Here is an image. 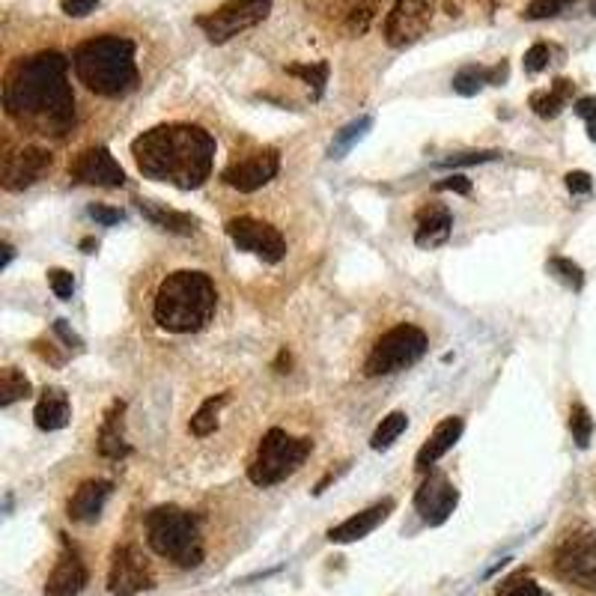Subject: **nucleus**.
Instances as JSON below:
<instances>
[{
  "mask_svg": "<svg viewBox=\"0 0 596 596\" xmlns=\"http://www.w3.org/2000/svg\"><path fill=\"white\" fill-rule=\"evenodd\" d=\"M427 352V334L418 325H394L391 331H385L376 346L370 349L367 361H364V373L367 376H388V373H400L412 364H418Z\"/></svg>",
  "mask_w": 596,
  "mask_h": 596,
  "instance_id": "7",
  "label": "nucleus"
},
{
  "mask_svg": "<svg viewBox=\"0 0 596 596\" xmlns=\"http://www.w3.org/2000/svg\"><path fill=\"white\" fill-rule=\"evenodd\" d=\"M99 6V0H60V9L72 18H84Z\"/></svg>",
  "mask_w": 596,
  "mask_h": 596,
  "instance_id": "43",
  "label": "nucleus"
},
{
  "mask_svg": "<svg viewBox=\"0 0 596 596\" xmlns=\"http://www.w3.org/2000/svg\"><path fill=\"white\" fill-rule=\"evenodd\" d=\"M567 188L573 194H591L594 191V179L585 170H573V173H567Z\"/></svg>",
  "mask_w": 596,
  "mask_h": 596,
  "instance_id": "42",
  "label": "nucleus"
},
{
  "mask_svg": "<svg viewBox=\"0 0 596 596\" xmlns=\"http://www.w3.org/2000/svg\"><path fill=\"white\" fill-rule=\"evenodd\" d=\"M591 9H594V15H596V0H594V3H591Z\"/></svg>",
  "mask_w": 596,
  "mask_h": 596,
  "instance_id": "48",
  "label": "nucleus"
},
{
  "mask_svg": "<svg viewBox=\"0 0 596 596\" xmlns=\"http://www.w3.org/2000/svg\"><path fill=\"white\" fill-rule=\"evenodd\" d=\"M570 430H573V439H576V445L585 447L591 445V436H594V418H591V412L582 406V403H576L573 409H570Z\"/></svg>",
  "mask_w": 596,
  "mask_h": 596,
  "instance_id": "34",
  "label": "nucleus"
},
{
  "mask_svg": "<svg viewBox=\"0 0 596 596\" xmlns=\"http://www.w3.org/2000/svg\"><path fill=\"white\" fill-rule=\"evenodd\" d=\"M370 126H373V117L352 120L346 129H340V132H337V138H334V144H331V149H328V155H331V158H343L349 149L355 147V144L370 132Z\"/></svg>",
  "mask_w": 596,
  "mask_h": 596,
  "instance_id": "30",
  "label": "nucleus"
},
{
  "mask_svg": "<svg viewBox=\"0 0 596 596\" xmlns=\"http://www.w3.org/2000/svg\"><path fill=\"white\" fill-rule=\"evenodd\" d=\"M48 284H51V293L57 298H63V301H69L72 293H75V278L66 269H51L48 272Z\"/></svg>",
  "mask_w": 596,
  "mask_h": 596,
  "instance_id": "39",
  "label": "nucleus"
},
{
  "mask_svg": "<svg viewBox=\"0 0 596 596\" xmlns=\"http://www.w3.org/2000/svg\"><path fill=\"white\" fill-rule=\"evenodd\" d=\"M72 179L84 185H102V188H120L126 185V170L117 164V158L105 147L84 149L72 164H69Z\"/></svg>",
  "mask_w": 596,
  "mask_h": 596,
  "instance_id": "16",
  "label": "nucleus"
},
{
  "mask_svg": "<svg viewBox=\"0 0 596 596\" xmlns=\"http://www.w3.org/2000/svg\"><path fill=\"white\" fill-rule=\"evenodd\" d=\"M155 588V573L144 558V552L132 543L117 546L108 570V591L111 596H138Z\"/></svg>",
  "mask_w": 596,
  "mask_h": 596,
  "instance_id": "12",
  "label": "nucleus"
},
{
  "mask_svg": "<svg viewBox=\"0 0 596 596\" xmlns=\"http://www.w3.org/2000/svg\"><path fill=\"white\" fill-rule=\"evenodd\" d=\"M456 504H459V492L447 480V474L430 471L427 480L421 483L418 495H415V510L421 513V519L427 525H445L450 513L456 510Z\"/></svg>",
  "mask_w": 596,
  "mask_h": 596,
  "instance_id": "15",
  "label": "nucleus"
},
{
  "mask_svg": "<svg viewBox=\"0 0 596 596\" xmlns=\"http://www.w3.org/2000/svg\"><path fill=\"white\" fill-rule=\"evenodd\" d=\"M552 54H555V48L549 45V42H537V45H531L528 51H525V72L528 75H537V72H543L549 63H552Z\"/></svg>",
  "mask_w": 596,
  "mask_h": 596,
  "instance_id": "36",
  "label": "nucleus"
},
{
  "mask_svg": "<svg viewBox=\"0 0 596 596\" xmlns=\"http://www.w3.org/2000/svg\"><path fill=\"white\" fill-rule=\"evenodd\" d=\"M135 51L138 48L129 36H117V33L93 36L75 48L72 69L90 93L105 99H120L129 96L141 81Z\"/></svg>",
  "mask_w": 596,
  "mask_h": 596,
  "instance_id": "3",
  "label": "nucleus"
},
{
  "mask_svg": "<svg viewBox=\"0 0 596 596\" xmlns=\"http://www.w3.org/2000/svg\"><path fill=\"white\" fill-rule=\"evenodd\" d=\"M123 415H126V403H114L105 415V424L99 430V453L108 459H126L132 453V445L126 442V430H123Z\"/></svg>",
  "mask_w": 596,
  "mask_h": 596,
  "instance_id": "25",
  "label": "nucleus"
},
{
  "mask_svg": "<svg viewBox=\"0 0 596 596\" xmlns=\"http://www.w3.org/2000/svg\"><path fill=\"white\" fill-rule=\"evenodd\" d=\"M507 75H510V66H507L504 60L495 63V66L468 63V66H462V69L453 75V90H456L459 96H477V93H480L483 87H489V84H504Z\"/></svg>",
  "mask_w": 596,
  "mask_h": 596,
  "instance_id": "23",
  "label": "nucleus"
},
{
  "mask_svg": "<svg viewBox=\"0 0 596 596\" xmlns=\"http://www.w3.org/2000/svg\"><path fill=\"white\" fill-rule=\"evenodd\" d=\"M290 75L301 78L307 87H313V99H319L325 93V84H328V63H310V66H290L287 69Z\"/></svg>",
  "mask_w": 596,
  "mask_h": 596,
  "instance_id": "33",
  "label": "nucleus"
},
{
  "mask_svg": "<svg viewBox=\"0 0 596 596\" xmlns=\"http://www.w3.org/2000/svg\"><path fill=\"white\" fill-rule=\"evenodd\" d=\"M227 400H230V394H215V397H209V400L194 412V418H191V433H194L197 439H203V436H209V433L218 430V418H221V409L227 406Z\"/></svg>",
  "mask_w": 596,
  "mask_h": 596,
  "instance_id": "28",
  "label": "nucleus"
},
{
  "mask_svg": "<svg viewBox=\"0 0 596 596\" xmlns=\"http://www.w3.org/2000/svg\"><path fill=\"white\" fill-rule=\"evenodd\" d=\"M278 170H281V152L266 147L260 149V152H254V155H248V158L233 161V164L221 173V179H224L230 188H236V191H242V194H251V191L269 185V182L278 176Z\"/></svg>",
  "mask_w": 596,
  "mask_h": 596,
  "instance_id": "13",
  "label": "nucleus"
},
{
  "mask_svg": "<svg viewBox=\"0 0 596 596\" xmlns=\"http://www.w3.org/2000/svg\"><path fill=\"white\" fill-rule=\"evenodd\" d=\"M573 3H579V0H528L525 18H531V21L555 18V15H561L564 9H570Z\"/></svg>",
  "mask_w": 596,
  "mask_h": 596,
  "instance_id": "35",
  "label": "nucleus"
},
{
  "mask_svg": "<svg viewBox=\"0 0 596 596\" xmlns=\"http://www.w3.org/2000/svg\"><path fill=\"white\" fill-rule=\"evenodd\" d=\"M450 230H453V215L450 209L442 203H430L418 212V233H415V242L418 248H439L450 239Z\"/></svg>",
  "mask_w": 596,
  "mask_h": 596,
  "instance_id": "21",
  "label": "nucleus"
},
{
  "mask_svg": "<svg viewBox=\"0 0 596 596\" xmlns=\"http://www.w3.org/2000/svg\"><path fill=\"white\" fill-rule=\"evenodd\" d=\"M3 108L21 126L63 138L75 126V96L69 87V60L42 51L18 60L3 84Z\"/></svg>",
  "mask_w": 596,
  "mask_h": 596,
  "instance_id": "1",
  "label": "nucleus"
},
{
  "mask_svg": "<svg viewBox=\"0 0 596 596\" xmlns=\"http://www.w3.org/2000/svg\"><path fill=\"white\" fill-rule=\"evenodd\" d=\"M310 450H313L310 439H296L287 430H269L257 447L248 477L257 486H275V483L287 480L290 474H296L304 465V459L310 456Z\"/></svg>",
  "mask_w": 596,
  "mask_h": 596,
  "instance_id": "6",
  "label": "nucleus"
},
{
  "mask_svg": "<svg viewBox=\"0 0 596 596\" xmlns=\"http://www.w3.org/2000/svg\"><path fill=\"white\" fill-rule=\"evenodd\" d=\"M462 430H465V424H462V418H445L436 430H433V436L424 442V447L418 450V459H415V468L418 471H430L442 456H445L450 447L459 442V436H462Z\"/></svg>",
  "mask_w": 596,
  "mask_h": 596,
  "instance_id": "22",
  "label": "nucleus"
},
{
  "mask_svg": "<svg viewBox=\"0 0 596 596\" xmlns=\"http://www.w3.org/2000/svg\"><path fill=\"white\" fill-rule=\"evenodd\" d=\"M501 152L495 149H483V152H456V155H447L445 161H439L442 167H468V164H486V161H495Z\"/></svg>",
  "mask_w": 596,
  "mask_h": 596,
  "instance_id": "38",
  "label": "nucleus"
},
{
  "mask_svg": "<svg viewBox=\"0 0 596 596\" xmlns=\"http://www.w3.org/2000/svg\"><path fill=\"white\" fill-rule=\"evenodd\" d=\"M141 215L147 218L149 224H155V227H161L167 233H176V236H191L197 230V218L194 215L167 209V206L152 203V200H141Z\"/></svg>",
  "mask_w": 596,
  "mask_h": 596,
  "instance_id": "26",
  "label": "nucleus"
},
{
  "mask_svg": "<svg viewBox=\"0 0 596 596\" xmlns=\"http://www.w3.org/2000/svg\"><path fill=\"white\" fill-rule=\"evenodd\" d=\"M546 269H549L558 281H564L570 290H576V293L585 287V272H582V266H576V263L567 260V257H552Z\"/></svg>",
  "mask_w": 596,
  "mask_h": 596,
  "instance_id": "32",
  "label": "nucleus"
},
{
  "mask_svg": "<svg viewBox=\"0 0 596 596\" xmlns=\"http://www.w3.org/2000/svg\"><path fill=\"white\" fill-rule=\"evenodd\" d=\"M576 114L585 120V126H588V138L596 144V99L594 96H582L579 102H576Z\"/></svg>",
  "mask_w": 596,
  "mask_h": 596,
  "instance_id": "40",
  "label": "nucleus"
},
{
  "mask_svg": "<svg viewBox=\"0 0 596 596\" xmlns=\"http://www.w3.org/2000/svg\"><path fill=\"white\" fill-rule=\"evenodd\" d=\"M272 3L275 0H227L218 9L200 15L197 27L212 42H227V39L239 36L242 30H251L260 21H266V15L272 12Z\"/></svg>",
  "mask_w": 596,
  "mask_h": 596,
  "instance_id": "8",
  "label": "nucleus"
},
{
  "mask_svg": "<svg viewBox=\"0 0 596 596\" xmlns=\"http://www.w3.org/2000/svg\"><path fill=\"white\" fill-rule=\"evenodd\" d=\"M406 427H409V415H406V412H391V415L382 418V424L376 427V433H373V439H370V447H373V450H388V447L394 445V442L406 433Z\"/></svg>",
  "mask_w": 596,
  "mask_h": 596,
  "instance_id": "29",
  "label": "nucleus"
},
{
  "mask_svg": "<svg viewBox=\"0 0 596 596\" xmlns=\"http://www.w3.org/2000/svg\"><path fill=\"white\" fill-rule=\"evenodd\" d=\"M322 15L346 36H361L379 9V0H319Z\"/></svg>",
  "mask_w": 596,
  "mask_h": 596,
  "instance_id": "17",
  "label": "nucleus"
},
{
  "mask_svg": "<svg viewBox=\"0 0 596 596\" xmlns=\"http://www.w3.org/2000/svg\"><path fill=\"white\" fill-rule=\"evenodd\" d=\"M495 596H546L543 594V588L531 579V576H513L510 582H504L501 585V591Z\"/></svg>",
  "mask_w": 596,
  "mask_h": 596,
  "instance_id": "37",
  "label": "nucleus"
},
{
  "mask_svg": "<svg viewBox=\"0 0 596 596\" xmlns=\"http://www.w3.org/2000/svg\"><path fill=\"white\" fill-rule=\"evenodd\" d=\"M147 540L155 555L182 570H194L203 561V537L197 519L173 504L155 507L147 516Z\"/></svg>",
  "mask_w": 596,
  "mask_h": 596,
  "instance_id": "5",
  "label": "nucleus"
},
{
  "mask_svg": "<svg viewBox=\"0 0 596 596\" xmlns=\"http://www.w3.org/2000/svg\"><path fill=\"white\" fill-rule=\"evenodd\" d=\"M227 236L233 239V245L239 251H248L254 257H260L263 263H281L287 257V242L284 236L266 224V221H257V218H248V215H239L233 221H227Z\"/></svg>",
  "mask_w": 596,
  "mask_h": 596,
  "instance_id": "11",
  "label": "nucleus"
},
{
  "mask_svg": "<svg viewBox=\"0 0 596 596\" xmlns=\"http://www.w3.org/2000/svg\"><path fill=\"white\" fill-rule=\"evenodd\" d=\"M132 155H135L138 170L147 179L170 182L182 191H191V188H200L212 173L215 141L200 126L167 123L135 138Z\"/></svg>",
  "mask_w": 596,
  "mask_h": 596,
  "instance_id": "2",
  "label": "nucleus"
},
{
  "mask_svg": "<svg viewBox=\"0 0 596 596\" xmlns=\"http://www.w3.org/2000/svg\"><path fill=\"white\" fill-rule=\"evenodd\" d=\"M436 188H439V191H453V194H471V182H468V176H447V179H442Z\"/></svg>",
  "mask_w": 596,
  "mask_h": 596,
  "instance_id": "44",
  "label": "nucleus"
},
{
  "mask_svg": "<svg viewBox=\"0 0 596 596\" xmlns=\"http://www.w3.org/2000/svg\"><path fill=\"white\" fill-rule=\"evenodd\" d=\"M215 304H218V293L209 275L182 269L161 281L152 313L164 331L191 334V331H200L212 319Z\"/></svg>",
  "mask_w": 596,
  "mask_h": 596,
  "instance_id": "4",
  "label": "nucleus"
},
{
  "mask_svg": "<svg viewBox=\"0 0 596 596\" xmlns=\"http://www.w3.org/2000/svg\"><path fill=\"white\" fill-rule=\"evenodd\" d=\"M54 331L60 334V340H63L66 346H72V349H81V346H84V343H81V337L66 325V319H57V322H54Z\"/></svg>",
  "mask_w": 596,
  "mask_h": 596,
  "instance_id": "45",
  "label": "nucleus"
},
{
  "mask_svg": "<svg viewBox=\"0 0 596 596\" xmlns=\"http://www.w3.org/2000/svg\"><path fill=\"white\" fill-rule=\"evenodd\" d=\"M30 394V382L24 379L21 370L6 367L0 376V406H12L15 400H24Z\"/></svg>",
  "mask_w": 596,
  "mask_h": 596,
  "instance_id": "31",
  "label": "nucleus"
},
{
  "mask_svg": "<svg viewBox=\"0 0 596 596\" xmlns=\"http://www.w3.org/2000/svg\"><path fill=\"white\" fill-rule=\"evenodd\" d=\"M81 248H84L87 254H93V248H96V242H93V239H84V242H81Z\"/></svg>",
  "mask_w": 596,
  "mask_h": 596,
  "instance_id": "47",
  "label": "nucleus"
},
{
  "mask_svg": "<svg viewBox=\"0 0 596 596\" xmlns=\"http://www.w3.org/2000/svg\"><path fill=\"white\" fill-rule=\"evenodd\" d=\"M442 0H394L385 18V42L391 48L415 45L436 21Z\"/></svg>",
  "mask_w": 596,
  "mask_h": 596,
  "instance_id": "9",
  "label": "nucleus"
},
{
  "mask_svg": "<svg viewBox=\"0 0 596 596\" xmlns=\"http://www.w3.org/2000/svg\"><path fill=\"white\" fill-rule=\"evenodd\" d=\"M72 418V406H69V397L63 388H45L36 409H33V421L39 430L45 433H54V430H63Z\"/></svg>",
  "mask_w": 596,
  "mask_h": 596,
  "instance_id": "24",
  "label": "nucleus"
},
{
  "mask_svg": "<svg viewBox=\"0 0 596 596\" xmlns=\"http://www.w3.org/2000/svg\"><path fill=\"white\" fill-rule=\"evenodd\" d=\"M12 254H15V251H12V245H9V242H3V263H0V269H6V266L12 263Z\"/></svg>",
  "mask_w": 596,
  "mask_h": 596,
  "instance_id": "46",
  "label": "nucleus"
},
{
  "mask_svg": "<svg viewBox=\"0 0 596 596\" xmlns=\"http://www.w3.org/2000/svg\"><path fill=\"white\" fill-rule=\"evenodd\" d=\"M114 483L111 480H87L78 486V492L69 498V519L72 522H96L105 510V501L111 498Z\"/></svg>",
  "mask_w": 596,
  "mask_h": 596,
  "instance_id": "20",
  "label": "nucleus"
},
{
  "mask_svg": "<svg viewBox=\"0 0 596 596\" xmlns=\"http://www.w3.org/2000/svg\"><path fill=\"white\" fill-rule=\"evenodd\" d=\"M391 510H394V501L385 498V501H379V504H373V507H367V510L349 516L346 522L334 525V528L328 531V540H331V543H358V540H364L367 534H373V531L391 516Z\"/></svg>",
  "mask_w": 596,
  "mask_h": 596,
  "instance_id": "19",
  "label": "nucleus"
},
{
  "mask_svg": "<svg viewBox=\"0 0 596 596\" xmlns=\"http://www.w3.org/2000/svg\"><path fill=\"white\" fill-rule=\"evenodd\" d=\"M555 570L561 579L585 591H596V531L567 537L555 552Z\"/></svg>",
  "mask_w": 596,
  "mask_h": 596,
  "instance_id": "10",
  "label": "nucleus"
},
{
  "mask_svg": "<svg viewBox=\"0 0 596 596\" xmlns=\"http://www.w3.org/2000/svg\"><path fill=\"white\" fill-rule=\"evenodd\" d=\"M84 588H87V567L81 555L66 543L54 573L45 582V596H78Z\"/></svg>",
  "mask_w": 596,
  "mask_h": 596,
  "instance_id": "18",
  "label": "nucleus"
},
{
  "mask_svg": "<svg viewBox=\"0 0 596 596\" xmlns=\"http://www.w3.org/2000/svg\"><path fill=\"white\" fill-rule=\"evenodd\" d=\"M54 167V155L45 147H24L12 152L3 164V188L6 191H24L30 185H36L39 179H45Z\"/></svg>",
  "mask_w": 596,
  "mask_h": 596,
  "instance_id": "14",
  "label": "nucleus"
},
{
  "mask_svg": "<svg viewBox=\"0 0 596 596\" xmlns=\"http://www.w3.org/2000/svg\"><path fill=\"white\" fill-rule=\"evenodd\" d=\"M573 90H576V84H573L570 78H558L549 90L531 93V108H534V114L543 117V120H555V117L570 105Z\"/></svg>",
  "mask_w": 596,
  "mask_h": 596,
  "instance_id": "27",
  "label": "nucleus"
},
{
  "mask_svg": "<svg viewBox=\"0 0 596 596\" xmlns=\"http://www.w3.org/2000/svg\"><path fill=\"white\" fill-rule=\"evenodd\" d=\"M90 218L96 221V224H102V227H111V224H120L126 215L120 212V209H111V206H102V203H93L90 209Z\"/></svg>",
  "mask_w": 596,
  "mask_h": 596,
  "instance_id": "41",
  "label": "nucleus"
}]
</instances>
